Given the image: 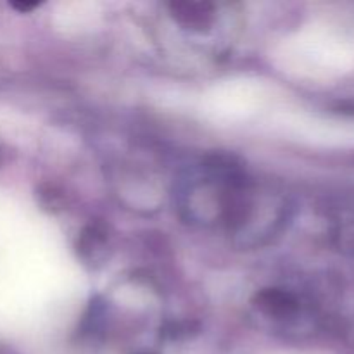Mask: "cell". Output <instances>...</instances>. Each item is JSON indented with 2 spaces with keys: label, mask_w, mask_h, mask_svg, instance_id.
I'll list each match as a JSON object with an SVG mask.
<instances>
[{
  "label": "cell",
  "mask_w": 354,
  "mask_h": 354,
  "mask_svg": "<svg viewBox=\"0 0 354 354\" xmlns=\"http://www.w3.org/2000/svg\"><path fill=\"white\" fill-rule=\"evenodd\" d=\"M10 7L16 10H19V12H28V10L38 7V2H12L10 3Z\"/></svg>",
  "instance_id": "3957f363"
},
{
  "label": "cell",
  "mask_w": 354,
  "mask_h": 354,
  "mask_svg": "<svg viewBox=\"0 0 354 354\" xmlns=\"http://www.w3.org/2000/svg\"><path fill=\"white\" fill-rule=\"evenodd\" d=\"M171 12L178 23L194 30L207 28L213 19V7L204 2H175L171 3Z\"/></svg>",
  "instance_id": "6da1fadb"
},
{
  "label": "cell",
  "mask_w": 354,
  "mask_h": 354,
  "mask_svg": "<svg viewBox=\"0 0 354 354\" xmlns=\"http://www.w3.org/2000/svg\"><path fill=\"white\" fill-rule=\"evenodd\" d=\"M256 306L270 317H286L296 308V301L290 294L280 289H265L256 296Z\"/></svg>",
  "instance_id": "7a4b0ae2"
}]
</instances>
